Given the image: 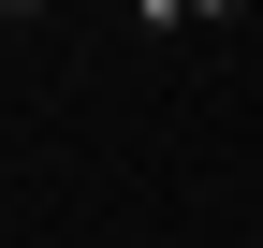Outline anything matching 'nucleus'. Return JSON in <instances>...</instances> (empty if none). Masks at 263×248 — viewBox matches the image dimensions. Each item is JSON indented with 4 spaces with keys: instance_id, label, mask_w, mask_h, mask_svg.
<instances>
[{
    "instance_id": "nucleus-1",
    "label": "nucleus",
    "mask_w": 263,
    "mask_h": 248,
    "mask_svg": "<svg viewBox=\"0 0 263 248\" xmlns=\"http://www.w3.org/2000/svg\"><path fill=\"white\" fill-rule=\"evenodd\" d=\"M117 15H132V29H234L249 0H117Z\"/></svg>"
}]
</instances>
